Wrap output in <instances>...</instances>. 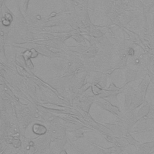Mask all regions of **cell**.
Segmentation results:
<instances>
[{"instance_id":"cell-1","label":"cell","mask_w":154,"mask_h":154,"mask_svg":"<svg viewBox=\"0 0 154 154\" xmlns=\"http://www.w3.org/2000/svg\"><path fill=\"white\" fill-rule=\"evenodd\" d=\"M150 108V106L149 105V103L147 102L145 103L143 105V106L140 109L137 114L138 117L139 118H143L146 117L148 114Z\"/></svg>"},{"instance_id":"cell-2","label":"cell","mask_w":154,"mask_h":154,"mask_svg":"<svg viewBox=\"0 0 154 154\" xmlns=\"http://www.w3.org/2000/svg\"><path fill=\"white\" fill-rule=\"evenodd\" d=\"M149 80L147 79H145L143 83H141V95L145 98V96H146V90L147 88V86L149 85Z\"/></svg>"},{"instance_id":"cell-3","label":"cell","mask_w":154,"mask_h":154,"mask_svg":"<svg viewBox=\"0 0 154 154\" xmlns=\"http://www.w3.org/2000/svg\"><path fill=\"white\" fill-rule=\"evenodd\" d=\"M150 78L152 79V81H153V84H154V75H152V76H151Z\"/></svg>"}]
</instances>
